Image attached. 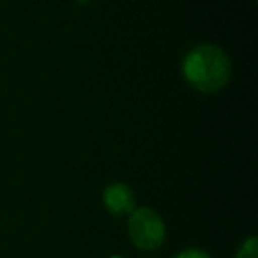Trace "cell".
Masks as SVG:
<instances>
[{"label":"cell","instance_id":"cell-3","mask_svg":"<svg viewBox=\"0 0 258 258\" xmlns=\"http://www.w3.org/2000/svg\"><path fill=\"white\" fill-rule=\"evenodd\" d=\"M104 207L113 216H129L135 211V195L131 187L122 182H115L104 189Z\"/></svg>","mask_w":258,"mask_h":258},{"label":"cell","instance_id":"cell-6","mask_svg":"<svg viewBox=\"0 0 258 258\" xmlns=\"http://www.w3.org/2000/svg\"><path fill=\"white\" fill-rule=\"evenodd\" d=\"M110 258H125V256H120V254H113V256H110Z\"/></svg>","mask_w":258,"mask_h":258},{"label":"cell","instance_id":"cell-2","mask_svg":"<svg viewBox=\"0 0 258 258\" xmlns=\"http://www.w3.org/2000/svg\"><path fill=\"white\" fill-rule=\"evenodd\" d=\"M129 239L140 251H156L165 244L166 226L154 209H135L127 219Z\"/></svg>","mask_w":258,"mask_h":258},{"label":"cell","instance_id":"cell-5","mask_svg":"<svg viewBox=\"0 0 258 258\" xmlns=\"http://www.w3.org/2000/svg\"><path fill=\"white\" fill-rule=\"evenodd\" d=\"M175 258H211L205 251L197 249V247H191V249H184L177 254Z\"/></svg>","mask_w":258,"mask_h":258},{"label":"cell","instance_id":"cell-4","mask_svg":"<svg viewBox=\"0 0 258 258\" xmlns=\"http://www.w3.org/2000/svg\"><path fill=\"white\" fill-rule=\"evenodd\" d=\"M235 258H258V239L251 235L240 244L239 251H237Z\"/></svg>","mask_w":258,"mask_h":258},{"label":"cell","instance_id":"cell-1","mask_svg":"<svg viewBox=\"0 0 258 258\" xmlns=\"http://www.w3.org/2000/svg\"><path fill=\"white\" fill-rule=\"evenodd\" d=\"M182 71L197 90L218 92L230 78V60L221 48L214 44H200L186 55Z\"/></svg>","mask_w":258,"mask_h":258}]
</instances>
